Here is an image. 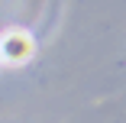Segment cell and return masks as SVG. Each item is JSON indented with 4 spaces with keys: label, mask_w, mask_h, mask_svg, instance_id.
<instances>
[{
    "label": "cell",
    "mask_w": 126,
    "mask_h": 123,
    "mask_svg": "<svg viewBox=\"0 0 126 123\" xmlns=\"http://www.w3.org/2000/svg\"><path fill=\"white\" fill-rule=\"evenodd\" d=\"M36 55V39L26 29H3L0 33V62L7 65H26Z\"/></svg>",
    "instance_id": "obj_1"
}]
</instances>
